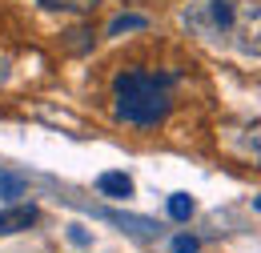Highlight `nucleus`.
I'll return each mask as SVG.
<instances>
[{
	"label": "nucleus",
	"mask_w": 261,
	"mask_h": 253,
	"mask_svg": "<svg viewBox=\"0 0 261 253\" xmlns=\"http://www.w3.org/2000/svg\"><path fill=\"white\" fill-rule=\"evenodd\" d=\"M141 29H149V16H141V12H121V16L109 20L105 36H125V32H141Z\"/></svg>",
	"instance_id": "obj_5"
},
{
	"label": "nucleus",
	"mask_w": 261,
	"mask_h": 253,
	"mask_svg": "<svg viewBox=\"0 0 261 253\" xmlns=\"http://www.w3.org/2000/svg\"><path fill=\"white\" fill-rule=\"evenodd\" d=\"M44 12H68V16H89L97 0H36Z\"/></svg>",
	"instance_id": "obj_6"
},
{
	"label": "nucleus",
	"mask_w": 261,
	"mask_h": 253,
	"mask_svg": "<svg viewBox=\"0 0 261 253\" xmlns=\"http://www.w3.org/2000/svg\"><path fill=\"white\" fill-rule=\"evenodd\" d=\"M181 24L205 44H221L241 57H261V4L249 0H189Z\"/></svg>",
	"instance_id": "obj_1"
},
{
	"label": "nucleus",
	"mask_w": 261,
	"mask_h": 253,
	"mask_svg": "<svg viewBox=\"0 0 261 253\" xmlns=\"http://www.w3.org/2000/svg\"><path fill=\"white\" fill-rule=\"evenodd\" d=\"M100 217H109L117 225H133V233H141V237H161V225L145 221V217H121V213H100Z\"/></svg>",
	"instance_id": "obj_7"
},
{
	"label": "nucleus",
	"mask_w": 261,
	"mask_h": 253,
	"mask_svg": "<svg viewBox=\"0 0 261 253\" xmlns=\"http://www.w3.org/2000/svg\"><path fill=\"white\" fill-rule=\"evenodd\" d=\"M113 113L133 129H153L173 113V72L121 68L113 77Z\"/></svg>",
	"instance_id": "obj_2"
},
{
	"label": "nucleus",
	"mask_w": 261,
	"mask_h": 253,
	"mask_svg": "<svg viewBox=\"0 0 261 253\" xmlns=\"http://www.w3.org/2000/svg\"><path fill=\"white\" fill-rule=\"evenodd\" d=\"M257 209H261V197H257Z\"/></svg>",
	"instance_id": "obj_13"
},
{
	"label": "nucleus",
	"mask_w": 261,
	"mask_h": 253,
	"mask_svg": "<svg viewBox=\"0 0 261 253\" xmlns=\"http://www.w3.org/2000/svg\"><path fill=\"white\" fill-rule=\"evenodd\" d=\"M68 241H72V245H89L93 237H89V229H85V225H68Z\"/></svg>",
	"instance_id": "obj_12"
},
{
	"label": "nucleus",
	"mask_w": 261,
	"mask_h": 253,
	"mask_svg": "<svg viewBox=\"0 0 261 253\" xmlns=\"http://www.w3.org/2000/svg\"><path fill=\"white\" fill-rule=\"evenodd\" d=\"M68 36H72V40H68V44H72V48H76V53H85V48H89V44H93V32H89V29H72V32H68Z\"/></svg>",
	"instance_id": "obj_11"
},
{
	"label": "nucleus",
	"mask_w": 261,
	"mask_h": 253,
	"mask_svg": "<svg viewBox=\"0 0 261 253\" xmlns=\"http://www.w3.org/2000/svg\"><path fill=\"white\" fill-rule=\"evenodd\" d=\"M40 221V209L36 205H8L0 209V237H12V233H24Z\"/></svg>",
	"instance_id": "obj_3"
},
{
	"label": "nucleus",
	"mask_w": 261,
	"mask_h": 253,
	"mask_svg": "<svg viewBox=\"0 0 261 253\" xmlns=\"http://www.w3.org/2000/svg\"><path fill=\"white\" fill-rule=\"evenodd\" d=\"M193 213H197V201L189 193H173V197H169V217H173V221H189Z\"/></svg>",
	"instance_id": "obj_8"
},
{
	"label": "nucleus",
	"mask_w": 261,
	"mask_h": 253,
	"mask_svg": "<svg viewBox=\"0 0 261 253\" xmlns=\"http://www.w3.org/2000/svg\"><path fill=\"white\" fill-rule=\"evenodd\" d=\"M24 193V181L12 177V173H0V197H20Z\"/></svg>",
	"instance_id": "obj_9"
},
{
	"label": "nucleus",
	"mask_w": 261,
	"mask_h": 253,
	"mask_svg": "<svg viewBox=\"0 0 261 253\" xmlns=\"http://www.w3.org/2000/svg\"><path fill=\"white\" fill-rule=\"evenodd\" d=\"M97 189L105 193V197L125 201V197H133V177H129V173H121V169H109V173H100V177H97Z\"/></svg>",
	"instance_id": "obj_4"
},
{
	"label": "nucleus",
	"mask_w": 261,
	"mask_h": 253,
	"mask_svg": "<svg viewBox=\"0 0 261 253\" xmlns=\"http://www.w3.org/2000/svg\"><path fill=\"white\" fill-rule=\"evenodd\" d=\"M197 249H201V241L189 237V233H177L173 237V253H197Z\"/></svg>",
	"instance_id": "obj_10"
}]
</instances>
